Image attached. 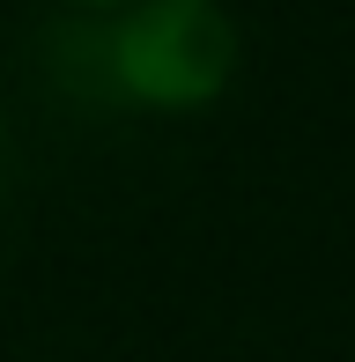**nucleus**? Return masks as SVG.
I'll return each mask as SVG.
<instances>
[{"mask_svg": "<svg viewBox=\"0 0 355 362\" xmlns=\"http://www.w3.org/2000/svg\"><path fill=\"white\" fill-rule=\"evenodd\" d=\"M0 192H8V134H0Z\"/></svg>", "mask_w": 355, "mask_h": 362, "instance_id": "obj_3", "label": "nucleus"}, {"mask_svg": "<svg viewBox=\"0 0 355 362\" xmlns=\"http://www.w3.org/2000/svg\"><path fill=\"white\" fill-rule=\"evenodd\" d=\"M67 8H89V15H111V8H134V0H67Z\"/></svg>", "mask_w": 355, "mask_h": 362, "instance_id": "obj_2", "label": "nucleus"}, {"mask_svg": "<svg viewBox=\"0 0 355 362\" xmlns=\"http://www.w3.org/2000/svg\"><path fill=\"white\" fill-rule=\"evenodd\" d=\"M237 15L222 0H134L96 30V74L111 104L200 111L237 74Z\"/></svg>", "mask_w": 355, "mask_h": 362, "instance_id": "obj_1", "label": "nucleus"}]
</instances>
